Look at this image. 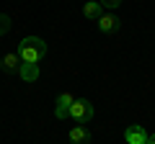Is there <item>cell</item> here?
Listing matches in <instances>:
<instances>
[{
    "instance_id": "obj_6",
    "label": "cell",
    "mask_w": 155,
    "mask_h": 144,
    "mask_svg": "<svg viewBox=\"0 0 155 144\" xmlns=\"http://www.w3.org/2000/svg\"><path fill=\"white\" fill-rule=\"evenodd\" d=\"M98 28H101L104 33H114L116 28H119V18L111 16V13H101V18H98Z\"/></svg>"
},
{
    "instance_id": "obj_2",
    "label": "cell",
    "mask_w": 155,
    "mask_h": 144,
    "mask_svg": "<svg viewBox=\"0 0 155 144\" xmlns=\"http://www.w3.org/2000/svg\"><path fill=\"white\" fill-rule=\"evenodd\" d=\"M70 118L75 124H88L93 118V103L88 98H75L70 105Z\"/></svg>"
},
{
    "instance_id": "obj_8",
    "label": "cell",
    "mask_w": 155,
    "mask_h": 144,
    "mask_svg": "<svg viewBox=\"0 0 155 144\" xmlns=\"http://www.w3.org/2000/svg\"><path fill=\"white\" fill-rule=\"evenodd\" d=\"M83 13H85V18H91V21H98L101 13H104V5H101L98 0H91V3L83 5Z\"/></svg>"
},
{
    "instance_id": "obj_12",
    "label": "cell",
    "mask_w": 155,
    "mask_h": 144,
    "mask_svg": "<svg viewBox=\"0 0 155 144\" xmlns=\"http://www.w3.org/2000/svg\"><path fill=\"white\" fill-rule=\"evenodd\" d=\"M145 144H155V134H153V136H147V142H145Z\"/></svg>"
},
{
    "instance_id": "obj_5",
    "label": "cell",
    "mask_w": 155,
    "mask_h": 144,
    "mask_svg": "<svg viewBox=\"0 0 155 144\" xmlns=\"http://www.w3.org/2000/svg\"><path fill=\"white\" fill-rule=\"evenodd\" d=\"M72 95L70 93H62V95H57V105H54V116L57 118H67L70 116V105H72Z\"/></svg>"
},
{
    "instance_id": "obj_1",
    "label": "cell",
    "mask_w": 155,
    "mask_h": 144,
    "mask_svg": "<svg viewBox=\"0 0 155 144\" xmlns=\"http://www.w3.org/2000/svg\"><path fill=\"white\" fill-rule=\"evenodd\" d=\"M18 59L21 62H31V64H39V62L47 57V44L39 36H26V39L18 44Z\"/></svg>"
},
{
    "instance_id": "obj_9",
    "label": "cell",
    "mask_w": 155,
    "mask_h": 144,
    "mask_svg": "<svg viewBox=\"0 0 155 144\" xmlns=\"http://www.w3.org/2000/svg\"><path fill=\"white\" fill-rule=\"evenodd\" d=\"M18 67H21L18 54H5L3 62H0V70H3V72H18Z\"/></svg>"
},
{
    "instance_id": "obj_7",
    "label": "cell",
    "mask_w": 155,
    "mask_h": 144,
    "mask_svg": "<svg viewBox=\"0 0 155 144\" xmlns=\"http://www.w3.org/2000/svg\"><path fill=\"white\" fill-rule=\"evenodd\" d=\"M18 75H21L26 83H34V80H39V64H31V62H21V67H18Z\"/></svg>"
},
{
    "instance_id": "obj_11",
    "label": "cell",
    "mask_w": 155,
    "mask_h": 144,
    "mask_svg": "<svg viewBox=\"0 0 155 144\" xmlns=\"http://www.w3.org/2000/svg\"><path fill=\"white\" fill-rule=\"evenodd\" d=\"M101 5H106V8H119V3H122V0H98Z\"/></svg>"
},
{
    "instance_id": "obj_3",
    "label": "cell",
    "mask_w": 155,
    "mask_h": 144,
    "mask_svg": "<svg viewBox=\"0 0 155 144\" xmlns=\"http://www.w3.org/2000/svg\"><path fill=\"white\" fill-rule=\"evenodd\" d=\"M70 144H91V131L85 124H75L70 129Z\"/></svg>"
},
{
    "instance_id": "obj_4",
    "label": "cell",
    "mask_w": 155,
    "mask_h": 144,
    "mask_svg": "<svg viewBox=\"0 0 155 144\" xmlns=\"http://www.w3.org/2000/svg\"><path fill=\"white\" fill-rule=\"evenodd\" d=\"M124 139H127V144H145L147 142V131H145V126L134 124V126H129L124 131Z\"/></svg>"
},
{
    "instance_id": "obj_10",
    "label": "cell",
    "mask_w": 155,
    "mask_h": 144,
    "mask_svg": "<svg viewBox=\"0 0 155 144\" xmlns=\"http://www.w3.org/2000/svg\"><path fill=\"white\" fill-rule=\"evenodd\" d=\"M8 31H11V18L5 13H0V36H5Z\"/></svg>"
}]
</instances>
